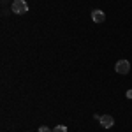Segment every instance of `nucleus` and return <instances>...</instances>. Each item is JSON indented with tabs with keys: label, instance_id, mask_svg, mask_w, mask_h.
Listing matches in <instances>:
<instances>
[{
	"label": "nucleus",
	"instance_id": "nucleus-3",
	"mask_svg": "<svg viewBox=\"0 0 132 132\" xmlns=\"http://www.w3.org/2000/svg\"><path fill=\"white\" fill-rule=\"evenodd\" d=\"M99 123H101L104 129H111L113 125H114V118H113L111 114H102L101 120H99Z\"/></svg>",
	"mask_w": 132,
	"mask_h": 132
},
{
	"label": "nucleus",
	"instance_id": "nucleus-2",
	"mask_svg": "<svg viewBox=\"0 0 132 132\" xmlns=\"http://www.w3.org/2000/svg\"><path fill=\"white\" fill-rule=\"evenodd\" d=\"M114 71L118 72V74H129V71H130V62L129 60H118L116 65H114Z\"/></svg>",
	"mask_w": 132,
	"mask_h": 132
},
{
	"label": "nucleus",
	"instance_id": "nucleus-6",
	"mask_svg": "<svg viewBox=\"0 0 132 132\" xmlns=\"http://www.w3.org/2000/svg\"><path fill=\"white\" fill-rule=\"evenodd\" d=\"M39 132H53V130H51V129H48V127H44V125H42V127H39Z\"/></svg>",
	"mask_w": 132,
	"mask_h": 132
},
{
	"label": "nucleus",
	"instance_id": "nucleus-5",
	"mask_svg": "<svg viewBox=\"0 0 132 132\" xmlns=\"http://www.w3.org/2000/svg\"><path fill=\"white\" fill-rule=\"evenodd\" d=\"M53 132H67V127H65V125H56V127L53 129Z\"/></svg>",
	"mask_w": 132,
	"mask_h": 132
},
{
	"label": "nucleus",
	"instance_id": "nucleus-1",
	"mask_svg": "<svg viewBox=\"0 0 132 132\" xmlns=\"http://www.w3.org/2000/svg\"><path fill=\"white\" fill-rule=\"evenodd\" d=\"M11 11H12L14 14H25V12L28 11V4H27L25 0H14L12 5H11Z\"/></svg>",
	"mask_w": 132,
	"mask_h": 132
},
{
	"label": "nucleus",
	"instance_id": "nucleus-4",
	"mask_svg": "<svg viewBox=\"0 0 132 132\" xmlns=\"http://www.w3.org/2000/svg\"><path fill=\"white\" fill-rule=\"evenodd\" d=\"M92 20L95 21V23H104V21H106V14H104V11L93 9V11H92Z\"/></svg>",
	"mask_w": 132,
	"mask_h": 132
},
{
	"label": "nucleus",
	"instance_id": "nucleus-7",
	"mask_svg": "<svg viewBox=\"0 0 132 132\" xmlns=\"http://www.w3.org/2000/svg\"><path fill=\"white\" fill-rule=\"evenodd\" d=\"M127 99H132V90H127Z\"/></svg>",
	"mask_w": 132,
	"mask_h": 132
}]
</instances>
